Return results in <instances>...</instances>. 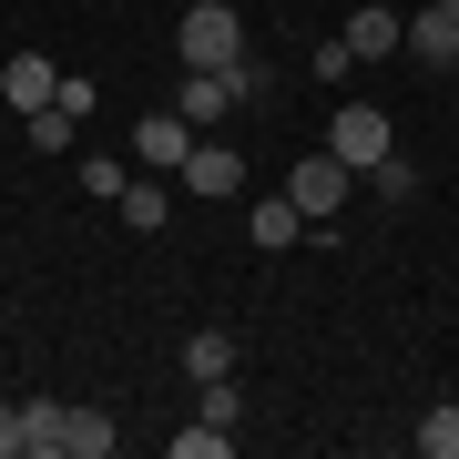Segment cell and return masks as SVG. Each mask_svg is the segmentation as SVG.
<instances>
[{
    "label": "cell",
    "mask_w": 459,
    "mask_h": 459,
    "mask_svg": "<svg viewBox=\"0 0 459 459\" xmlns=\"http://www.w3.org/2000/svg\"><path fill=\"white\" fill-rule=\"evenodd\" d=\"M235 358H246V347H235L225 327H204V337H184V368H195V388H204V377H235Z\"/></svg>",
    "instance_id": "obj_12"
},
{
    "label": "cell",
    "mask_w": 459,
    "mask_h": 459,
    "mask_svg": "<svg viewBox=\"0 0 459 459\" xmlns=\"http://www.w3.org/2000/svg\"><path fill=\"white\" fill-rule=\"evenodd\" d=\"M174 51H184V72H235L246 62V21H235L225 0H195V11L174 21Z\"/></svg>",
    "instance_id": "obj_1"
},
{
    "label": "cell",
    "mask_w": 459,
    "mask_h": 459,
    "mask_svg": "<svg viewBox=\"0 0 459 459\" xmlns=\"http://www.w3.org/2000/svg\"><path fill=\"white\" fill-rule=\"evenodd\" d=\"M174 113L195 123V133H214V113H235V82H225V72H184V82H174Z\"/></svg>",
    "instance_id": "obj_9"
},
{
    "label": "cell",
    "mask_w": 459,
    "mask_h": 459,
    "mask_svg": "<svg viewBox=\"0 0 459 459\" xmlns=\"http://www.w3.org/2000/svg\"><path fill=\"white\" fill-rule=\"evenodd\" d=\"M235 449V429H214V419H195V429H174V459H225Z\"/></svg>",
    "instance_id": "obj_19"
},
{
    "label": "cell",
    "mask_w": 459,
    "mask_h": 459,
    "mask_svg": "<svg viewBox=\"0 0 459 459\" xmlns=\"http://www.w3.org/2000/svg\"><path fill=\"white\" fill-rule=\"evenodd\" d=\"M195 143H204V133L184 123L174 102H164V113H143V123H133V153H143L153 174H184V153H195Z\"/></svg>",
    "instance_id": "obj_4"
},
{
    "label": "cell",
    "mask_w": 459,
    "mask_h": 459,
    "mask_svg": "<svg viewBox=\"0 0 459 459\" xmlns=\"http://www.w3.org/2000/svg\"><path fill=\"white\" fill-rule=\"evenodd\" d=\"M409 449H419V459H459V398H439V409L409 429Z\"/></svg>",
    "instance_id": "obj_13"
},
{
    "label": "cell",
    "mask_w": 459,
    "mask_h": 459,
    "mask_svg": "<svg viewBox=\"0 0 459 459\" xmlns=\"http://www.w3.org/2000/svg\"><path fill=\"white\" fill-rule=\"evenodd\" d=\"M0 459H31V419H21V398H0Z\"/></svg>",
    "instance_id": "obj_21"
},
{
    "label": "cell",
    "mask_w": 459,
    "mask_h": 459,
    "mask_svg": "<svg viewBox=\"0 0 459 459\" xmlns=\"http://www.w3.org/2000/svg\"><path fill=\"white\" fill-rule=\"evenodd\" d=\"M21 419H31V459H62V398H21Z\"/></svg>",
    "instance_id": "obj_17"
},
{
    "label": "cell",
    "mask_w": 459,
    "mask_h": 459,
    "mask_svg": "<svg viewBox=\"0 0 459 459\" xmlns=\"http://www.w3.org/2000/svg\"><path fill=\"white\" fill-rule=\"evenodd\" d=\"M123 225L133 235H164L174 225V195H164V184H123Z\"/></svg>",
    "instance_id": "obj_14"
},
{
    "label": "cell",
    "mask_w": 459,
    "mask_h": 459,
    "mask_svg": "<svg viewBox=\"0 0 459 459\" xmlns=\"http://www.w3.org/2000/svg\"><path fill=\"white\" fill-rule=\"evenodd\" d=\"M439 11H459V0H439Z\"/></svg>",
    "instance_id": "obj_22"
},
{
    "label": "cell",
    "mask_w": 459,
    "mask_h": 459,
    "mask_svg": "<svg viewBox=\"0 0 459 459\" xmlns=\"http://www.w3.org/2000/svg\"><path fill=\"white\" fill-rule=\"evenodd\" d=\"M358 184H377V204H409V195H419V164H409V153H388V164H368Z\"/></svg>",
    "instance_id": "obj_16"
},
{
    "label": "cell",
    "mask_w": 459,
    "mask_h": 459,
    "mask_svg": "<svg viewBox=\"0 0 459 459\" xmlns=\"http://www.w3.org/2000/svg\"><path fill=\"white\" fill-rule=\"evenodd\" d=\"M347 184H358V174H347V164H337L327 143H316V153H296V174H286V195H296V214H307V225H327V214L347 204Z\"/></svg>",
    "instance_id": "obj_3"
},
{
    "label": "cell",
    "mask_w": 459,
    "mask_h": 459,
    "mask_svg": "<svg viewBox=\"0 0 459 459\" xmlns=\"http://www.w3.org/2000/svg\"><path fill=\"white\" fill-rule=\"evenodd\" d=\"M51 92H62V72H51V51H11V62H0V102H11V113H41Z\"/></svg>",
    "instance_id": "obj_7"
},
{
    "label": "cell",
    "mask_w": 459,
    "mask_h": 459,
    "mask_svg": "<svg viewBox=\"0 0 459 459\" xmlns=\"http://www.w3.org/2000/svg\"><path fill=\"white\" fill-rule=\"evenodd\" d=\"M246 235H255V246H265V255H286V246H296V235H307V214H296V195H265V204L246 214Z\"/></svg>",
    "instance_id": "obj_11"
},
{
    "label": "cell",
    "mask_w": 459,
    "mask_h": 459,
    "mask_svg": "<svg viewBox=\"0 0 459 459\" xmlns=\"http://www.w3.org/2000/svg\"><path fill=\"white\" fill-rule=\"evenodd\" d=\"M21 133H31V153H72V133H82V113L41 102V113H21Z\"/></svg>",
    "instance_id": "obj_15"
},
{
    "label": "cell",
    "mask_w": 459,
    "mask_h": 459,
    "mask_svg": "<svg viewBox=\"0 0 459 459\" xmlns=\"http://www.w3.org/2000/svg\"><path fill=\"white\" fill-rule=\"evenodd\" d=\"M113 409H62V459H113Z\"/></svg>",
    "instance_id": "obj_10"
},
{
    "label": "cell",
    "mask_w": 459,
    "mask_h": 459,
    "mask_svg": "<svg viewBox=\"0 0 459 459\" xmlns=\"http://www.w3.org/2000/svg\"><path fill=\"white\" fill-rule=\"evenodd\" d=\"M72 184H82V195H102V204H123V164H113V153H82V164H72Z\"/></svg>",
    "instance_id": "obj_18"
},
{
    "label": "cell",
    "mask_w": 459,
    "mask_h": 459,
    "mask_svg": "<svg viewBox=\"0 0 459 459\" xmlns=\"http://www.w3.org/2000/svg\"><path fill=\"white\" fill-rule=\"evenodd\" d=\"M398 41H409V21H398L388 0H368V11H347V51H358V62H388Z\"/></svg>",
    "instance_id": "obj_8"
},
{
    "label": "cell",
    "mask_w": 459,
    "mask_h": 459,
    "mask_svg": "<svg viewBox=\"0 0 459 459\" xmlns=\"http://www.w3.org/2000/svg\"><path fill=\"white\" fill-rule=\"evenodd\" d=\"M398 51H409L419 72H459V11H439V0H429V11L409 21V41H398Z\"/></svg>",
    "instance_id": "obj_6"
},
{
    "label": "cell",
    "mask_w": 459,
    "mask_h": 459,
    "mask_svg": "<svg viewBox=\"0 0 459 459\" xmlns=\"http://www.w3.org/2000/svg\"><path fill=\"white\" fill-rule=\"evenodd\" d=\"M174 184H184V195H204V204H225L235 184H246V153H235V143H195Z\"/></svg>",
    "instance_id": "obj_5"
},
{
    "label": "cell",
    "mask_w": 459,
    "mask_h": 459,
    "mask_svg": "<svg viewBox=\"0 0 459 459\" xmlns=\"http://www.w3.org/2000/svg\"><path fill=\"white\" fill-rule=\"evenodd\" d=\"M307 72H316V82H347V72H358V51H347V31H337V41H316V51H307Z\"/></svg>",
    "instance_id": "obj_20"
},
{
    "label": "cell",
    "mask_w": 459,
    "mask_h": 459,
    "mask_svg": "<svg viewBox=\"0 0 459 459\" xmlns=\"http://www.w3.org/2000/svg\"><path fill=\"white\" fill-rule=\"evenodd\" d=\"M327 153H337L347 174L388 164V153H398V133H388V102H327Z\"/></svg>",
    "instance_id": "obj_2"
}]
</instances>
